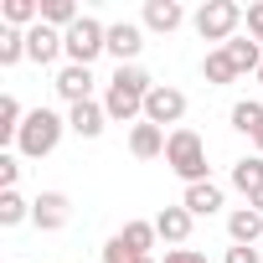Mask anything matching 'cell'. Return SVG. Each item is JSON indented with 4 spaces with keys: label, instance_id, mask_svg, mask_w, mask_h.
Returning a JSON list of instances; mask_svg holds the SVG:
<instances>
[{
    "label": "cell",
    "instance_id": "obj_9",
    "mask_svg": "<svg viewBox=\"0 0 263 263\" xmlns=\"http://www.w3.org/2000/svg\"><path fill=\"white\" fill-rule=\"evenodd\" d=\"M62 52H67V47H62V31H57V26H47V21H42V26H31V31H26V57H31V62H42V67H47V62H57Z\"/></svg>",
    "mask_w": 263,
    "mask_h": 263
},
{
    "label": "cell",
    "instance_id": "obj_6",
    "mask_svg": "<svg viewBox=\"0 0 263 263\" xmlns=\"http://www.w3.org/2000/svg\"><path fill=\"white\" fill-rule=\"evenodd\" d=\"M186 119V93L181 88H171V83H155L150 88V98H145V124H181Z\"/></svg>",
    "mask_w": 263,
    "mask_h": 263
},
{
    "label": "cell",
    "instance_id": "obj_14",
    "mask_svg": "<svg viewBox=\"0 0 263 263\" xmlns=\"http://www.w3.org/2000/svg\"><path fill=\"white\" fill-rule=\"evenodd\" d=\"M191 217H212V212H222V186L217 181H201V186H186V201H181Z\"/></svg>",
    "mask_w": 263,
    "mask_h": 263
},
{
    "label": "cell",
    "instance_id": "obj_30",
    "mask_svg": "<svg viewBox=\"0 0 263 263\" xmlns=\"http://www.w3.org/2000/svg\"><path fill=\"white\" fill-rule=\"evenodd\" d=\"M242 21H248V31H253V36H263V0H258V6H248V16H242Z\"/></svg>",
    "mask_w": 263,
    "mask_h": 263
},
{
    "label": "cell",
    "instance_id": "obj_5",
    "mask_svg": "<svg viewBox=\"0 0 263 263\" xmlns=\"http://www.w3.org/2000/svg\"><path fill=\"white\" fill-rule=\"evenodd\" d=\"M242 6H237V0H206V6L196 11V31H201V42H232V31L242 26Z\"/></svg>",
    "mask_w": 263,
    "mask_h": 263
},
{
    "label": "cell",
    "instance_id": "obj_35",
    "mask_svg": "<svg viewBox=\"0 0 263 263\" xmlns=\"http://www.w3.org/2000/svg\"><path fill=\"white\" fill-rule=\"evenodd\" d=\"M253 42H258V47H263V36H253Z\"/></svg>",
    "mask_w": 263,
    "mask_h": 263
},
{
    "label": "cell",
    "instance_id": "obj_33",
    "mask_svg": "<svg viewBox=\"0 0 263 263\" xmlns=\"http://www.w3.org/2000/svg\"><path fill=\"white\" fill-rule=\"evenodd\" d=\"M253 145H258V155H263V135H258V140H253Z\"/></svg>",
    "mask_w": 263,
    "mask_h": 263
},
{
    "label": "cell",
    "instance_id": "obj_2",
    "mask_svg": "<svg viewBox=\"0 0 263 263\" xmlns=\"http://www.w3.org/2000/svg\"><path fill=\"white\" fill-rule=\"evenodd\" d=\"M62 129H67V119L57 108H31L26 124H21V135H16V150L26 160H42V155H52L62 145Z\"/></svg>",
    "mask_w": 263,
    "mask_h": 263
},
{
    "label": "cell",
    "instance_id": "obj_20",
    "mask_svg": "<svg viewBox=\"0 0 263 263\" xmlns=\"http://www.w3.org/2000/svg\"><path fill=\"white\" fill-rule=\"evenodd\" d=\"M201 78H206L212 88H222V83H232V78H237V67H232V57L217 47V52H206V62H201Z\"/></svg>",
    "mask_w": 263,
    "mask_h": 263
},
{
    "label": "cell",
    "instance_id": "obj_22",
    "mask_svg": "<svg viewBox=\"0 0 263 263\" xmlns=\"http://www.w3.org/2000/svg\"><path fill=\"white\" fill-rule=\"evenodd\" d=\"M6 21L21 31H31V26H42V6H36V0H6Z\"/></svg>",
    "mask_w": 263,
    "mask_h": 263
},
{
    "label": "cell",
    "instance_id": "obj_15",
    "mask_svg": "<svg viewBox=\"0 0 263 263\" xmlns=\"http://www.w3.org/2000/svg\"><path fill=\"white\" fill-rule=\"evenodd\" d=\"M191 222H196V217H191L186 206H165V212L155 217V232H160L165 242H176V248H181V242L191 237Z\"/></svg>",
    "mask_w": 263,
    "mask_h": 263
},
{
    "label": "cell",
    "instance_id": "obj_11",
    "mask_svg": "<svg viewBox=\"0 0 263 263\" xmlns=\"http://www.w3.org/2000/svg\"><path fill=\"white\" fill-rule=\"evenodd\" d=\"M57 93H62L67 103H88V98H93V67L67 62V67L57 72Z\"/></svg>",
    "mask_w": 263,
    "mask_h": 263
},
{
    "label": "cell",
    "instance_id": "obj_4",
    "mask_svg": "<svg viewBox=\"0 0 263 263\" xmlns=\"http://www.w3.org/2000/svg\"><path fill=\"white\" fill-rule=\"evenodd\" d=\"M62 47H67V62L93 67V57H98V52H108V26H103V21H93V16H83L78 26H67V31H62Z\"/></svg>",
    "mask_w": 263,
    "mask_h": 263
},
{
    "label": "cell",
    "instance_id": "obj_7",
    "mask_svg": "<svg viewBox=\"0 0 263 263\" xmlns=\"http://www.w3.org/2000/svg\"><path fill=\"white\" fill-rule=\"evenodd\" d=\"M67 217H72V201H67L62 191H42V196L31 201V222H36L42 232H62Z\"/></svg>",
    "mask_w": 263,
    "mask_h": 263
},
{
    "label": "cell",
    "instance_id": "obj_1",
    "mask_svg": "<svg viewBox=\"0 0 263 263\" xmlns=\"http://www.w3.org/2000/svg\"><path fill=\"white\" fill-rule=\"evenodd\" d=\"M150 72L145 67H114V78H108V93H103V114L114 119V124H129V119H140L145 114V98H150Z\"/></svg>",
    "mask_w": 263,
    "mask_h": 263
},
{
    "label": "cell",
    "instance_id": "obj_28",
    "mask_svg": "<svg viewBox=\"0 0 263 263\" xmlns=\"http://www.w3.org/2000/svg\"><path fill=\"white\" fill-rule=\"evenodd\" d=\"M16 181H21V160L0 155V191H16Z\"/></svg>",
    "mask_w": 263,
    "mask_h": 263
},
{
    "label": "cell",
    "instance_id": "obj_27",
    "mask_svg": "<svg viewBox=\"0 0 263 263\" xmlns=\"http://www.w3.org/2000/svg\"><path fill=\"white\" fill-rule=\"evenodd\" d=\"M135 258H140V253L129 248L124 237H108V242H103V263H135Z\"/></svg>",
    "mask_w": 263,
    "mask_h": 263
},
{
    "label": "cell",
    "instance_id": "obj_17",
    "mask_svg": "<svg viewBox=\"0 0 263 263\" xmlns=\"http://www.w3.org/2000/svg\"><path fill=\"white\" fill-rule=\"evenodd\" d=\"M232 186H237V191L253 201V196L263 191V155H242V160L232 165Z\"/></svg>",
    "mask_w": 263,
    "mask_h": 263
},
{
    "label": "cell",
    "instance_id": "obj_36",
    "mask_svg": "<svg viewBox=\"0 0 263 263\" xmlns=\"http://www.w3.org/2000/svg\"><path fill=\"white\" fill-rule=\"evenodd\" d=\"M258 83H263V67H258Z\"/></svg>",
    "mask_w": 263,
    "mask_h": 263
},
{
    "label": "cell",
    "instance_id": "obj_16",
    "mask_svg": "<svg viewBox=\"0 0 263 263\" xmlns=\"http://www.w3.org/2000/svg\"><path fill=\"white\" fill-rule=\"evenodd\" d=\"M222 52L232 57V67H237V78H242V72H258V67H263V47H258L253 36H232V42H227Z\"/></svg>",
    "mask_w": 263,
    "mask_h": 263
},
{
    "label": "cell",
    "instance_id": "obj_18",
    "mask_svg": "<svg viewBox=\"0 0 263 263\" xmlns=\"http://www.w3.org/2000/svg\"><path fill=\"white\" fill-rule=\"evenodd\" d=\"M181 21H186V11L176 0H145V26L150 31H176Z\"/></svg>",
    "mask_w": 263,
    "mask_h": 263
},
{
    "label": "cell",
    "instance_id": "obj_3",
    "mask_svg": "<svg viewBox=\"0 0 263 263\" xmlns=\"http://www.w3.org/2000/svg\"><path fill=\"white\" fill-rule=\"evenodd\" d=\"M165 165L186 181V186H201L206 181V145L196 129H171V140H165Z\"/></svg>",
    "mask_w": 263,
    "mask_h": 263
},
{
    "label": "cell",
    "instance_id": "obj_10",
    "mask_svg": "<svg viewBox=\"0 0 263 263\" xmlns=\"http://www.w3.org/2000/svg\"><path fill=\"white\" fill-rule=\"evenodd\" d=\"M103 124H108V114H103V103H72V114H67V129H72V135L78 140H98L103 135Z\"/></svg>",
    "mask_w": 263,
    "mask_h": 263
},
{
    "label": "cell",
    "instance_id": "obj_29",
    "mask_svg": "<svg viewBox=\"0 0 263 263\" xmlns=\"http://www.w3.org/2000/svg\"><path fill=\"white\" fill-rule=\"evenodd\" d=\"M165 263H206V253H196V248H176V253H165Z\"/></svg>",
    "mask_w": 263,
    "mask_h": 263
},
{
    "label": "cell",
    "instance_id": "obj_23",
    "mask_svg": "<svg viewBox=\"0 0 263 263\" xmlns=\"http://www.w3.org/2000/svg\"><path fill=\"white\" fill-rule=\"evenodd\" d=\"M42 21H47V26H57V31H67V26H78L83 16H78L72 0H47V6H42Z\"/></svg>",
    "mask_w": 263,
    "mask_h": 263
},
{
    "label": "cell",
    "instance_id": "obj_21",
    "mask_svg": "<svg viewBox=\"0 0 263 263\" xmlns=\"http://www.w3.org/2000/svg\"><path fill=\"white\" fill-rule=\"evenodd\" d=\"M119 237L135 248L140 258H150V248H155V237H160V232H155V222H124V232H119Z\"/></svg>",
    "mask_w": 263,
    "mask_h": 263
},
{
    "label": "cell",
    "instance_id": "obj_31",
    "mask_svg": "<svg viewBox=\"0 0 263 263\" xmlns=\"http://www.w3.org/2000/svg\"><path fill=\"white\" fill-rule=\"evenodd\" d=\"M227 263H263L258 248H227Z\"/></svg>",
    "mask_w": 263,
    "mask_h": 263
},
{
    "label": "cell",
    "instance_id": "obj_12",
    "mask_svg": "<svg viewBox=\"0 0 263 263\" xmlns=\"http://www.w3.org/2000/svg\"><path fill=\"white\" fill-rule=\"evenodd\" d=\"M227 237H232V248H253V242L263 237V212L237 206V212L227 217Z\"/></svg>",
    "mask_w": 263,
    "mask_h": 263
},
{
    "label": "cell",
    "instance_id": "obj_13",
    "mask_svg": "<svg viewBox=\"0 0 263 263\" xmlns=\"http://www.w3.org/2000/svg\"><path fill=\"white\" fill-rule=\"evenodd\" d=\"M165 129L160 124H135V135H129V150H135V160H155V155H165Z\"/></svg>",
    "mask_w": 263,
    "mask_h": 263
},
{
    "label": "cell",
    "instance_id": "obj_24",
    "mask_svg": "<svg viewBox=\"0 0 263 263\" xmlns=\"http://www.w3.org/2000/svg\"><path fill=\"white\" fill-rule=\"evenodd\" d=\"M21 57H26V31L6 26V31H0V67H16Z\"/></svg>",
    "mask_w": 263,
    "mask_h": 263
},
{
    "label": "cell",
    "instance_id": "obj_8",
    "mask_svg": "<svg viewBox=\"0 0 263 263\" xmlns=\"http://www.w3.org/2000/svg\"><path fill=\"white\" fill-rule=\"evenodd\" d=\"M108 52L119 57V67H129V62L145 52V26H135V21H114V26H108Z\"/></svg>",
    "mask_w": 263,
    "mask_h": 263
},
{
    "label": "cell",
    "instance_id": "obj_19",
    "mask_svg": "<svg viewBox=\"0 0 263 263\" xmlns=\"http://www.w3.org/2000/svg\"><path fill=\"white\" fill-rule=\"evenodd\" d=\"M232 129L248 135V140H258V135H263V103H253V98L232 103Z\"/></svg>",
    "mask_w": 263,
    "mask_h": 263
},
{
    "label": "cell",
    "instance_id": "obj_25",
    "mask_svg": "<svg viewBox=\"0 0 263 263\" xmlns=\"http://www.w3.org/2000/svg\"><path fill=\"white\" fill-rule=\"evenodd\" d=\"M31 217V201H21V191H0V227H16Z\"/></svg>",
    "mask_w": 263,
    "mask_h": 263
},
{
    "label": "cell",
    "instance_id": "obj_26",
    "mask_svg": "<svg viewBox=\"0 0 263 263\" xmlns=\"http://www.w3.org/2000/svg\"><path fill=\"white\" fill-rule=\"evenodd\" d=\"M21 124H26V114H21V103L6 93V98H0V140H16Z\"/></svg>",
    "mask_w": 263,
    "mask_h": 263
},
{
    "label": "cell",
    "instance_id": "obj_32",
    "mask_svg": "<svg viewBox=\"0 0 263 263\" xmlns=\"http://www.w3.org/2000/svg\"><path fill=\"white\" fill-rule=\"evenodd\" d=\"M248 206H253V212H263V191H258V196H253V201H248Z\"/></svg>",
    "mask_w": 263,
    "mask_h": 263
},
{
    "label": "cell",
    "instance_id": "obj_34",
    "mask_svg": "<svg viewBox=\"0 0 263 263\" xmlns=\"http://www.w3.org/2000/svg\"><path fill=\"white\" fill-rule=\"evenodd\" d=\"M135 263H155V258H135Z\"/></svg>",
    "mask_w": 263,
    "mask_h": 263
}]
</instances>
